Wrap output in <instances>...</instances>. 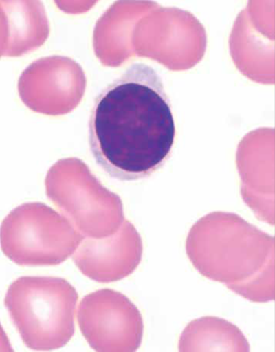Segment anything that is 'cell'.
<instances>
[{
	"mask_svg": "<svg viewBox=\"0 0 275 352\" xmlns=\"http://www.w3.org/2000/svg\"><path fill=\"white\" fill-rule=\"evenodd\" d=\"M79 323L97 351H135L141 342L140 314L122 294L100 291L80 305Z\"/></svg>",
	"mask_w": 275,
	"mask_h": 352,
	"instance_id": "277c9868",
	"label": "cell"
},
{
	"mask_svg": "<svg viewBox=\"0 0 275 352\" xmlns=\"http://www.w3.org/2000/svg\"><path fill=\"white\" fill-rule=\"evenodd\" d=\"M80 236L67 220L40 204L16 208L2 222L3 253L19 265H57L74 253Z\"/></svg>",
	"mask_w": 275,
	"mask_h": 352,
	"instance_id": "3957f363",
	"label": "cell"
},
{
	"mask_svg": "<svg viewBox=\"0 0 275 352\" xmlns=\"http://www.w3.org/2000/svg\"><path fill=\"white\" fill-rule=\"evenodd\" d=\"M175 138L163 80L146 63L130 66L95 100L89 148L110 177L121 182L150 177L169 160Z\"/></svg>",
	"mask_w": 275,
	"mask_h": 352,
	"instance_id": "6da1fadb",
	"label": "cell"
},
{
	"mask_svg": "<svg viewBox=\"0 0 275 352\" xmlns=\"http://www.w3.org/2000/svg\"><path fill=\"white\" fill-rule=\"evenodd\" d=\"M78 294L66 280L23 276L8 288L5 307L27 347L58 350L74 333Z\"/></svg>",
	"mask_w": 275,
	"mask_h": 352,
	"instance_id": "7a4b0ae2",
	"label": "cell"
},
{
	"mask_svg": "<svg viewBox=\"0 0 275 352\" xmlns=\"http://www.w3.org/2000/svg\"><path fill=\"white\" fill-rule=\"evenodd\" d=\"M141 253L140 238L126 222L117 238L103 244H86L74 256V261L89 278L113 281L131 273L140 261Z\"/></svg>",
	"mask_w": 275,
	"mask_h": 352,
	"instance_id": "5b68a950",
	"label": "cell"
}]
</instances>
